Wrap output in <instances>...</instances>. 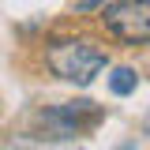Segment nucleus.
I'll use <instances>...</instances> for the list:
<instances>
[{
	"label": "nucleus",
	"mask_w": 150,
	"mask_h": 150,
	"mask_svg": "<svg viewBox=\"0 0 150 150\" xmlns=\"http://www.w3.org/2000/svg\"><path fill=\"white\" fill-rule=\"evenodd\" d=\"M45 64L56 79H68L75 86H90L98 71L109 64V56H105V49H98L83 38H60V41L45 45Z\"/></svg>",
	"instance_id": "nucleus-1"
},
{
	"label": "nucleus",
	"mask_w": 150,
	"mask_h": 150,
	"mask_svg": "<svg viewBox=\"0 0 150 150\" xmlns=\"http://www.w3.org/2000/svg\"><path fill=\"white\" fill-rule=\"evenodd\" d=\"M101 116H105L101 105L79 98V101H64V105H53V109H41L38 112V124L45 128L49 139H75V135H83V131L98 128Z\"/></svg>",
	"instance_id": "nucleus-2"
},
{
	"label": "nucleus",
	"mask_w": 150,
	"mask_h": 150,
	"mask_svg": "<svg viewBox=\"0 0 150 150\" xmlns=\"http://www.w3.org/2000/svg\"><path fill=\"white\" fill-rule=\"evenodd\" d=\"M101 26L124 45L150 41V0H116L101 8Z\"/></svg>",
	"instance_id": "nucleus-3"
},
{
	"label": "nucleus",
	"mask_w": 150,
	"mask_h": 150,
	"mask_svg": "<svg viewBox=\"0 0 150 150\" xmlns=\"http://www.w3.org/2000/svg\"><path fill=\"white\" fill-rule=\"evenodd\" d=\"M135 86H139V75H135V68H112V75H109V90L116 94V98H128V94H135Z\"/></svg>",
	"instance_id": "nucleus-4"
},
{
	"label": "nucleus",
	"mask_w": 150,
	"mask_h": 150,
	"mask_svg": "<svg viewBox=\"0 0 150 150\" xmlns=\"http://www.w3.org/2000/svg\"><path fill=\"white\" fill-rule=\"evenodd\" d=\"M109 4H116V0H79L75 8L79 11H94V8H109Z\"/></svg>",
	"instance_id": "nucleus-5"
},
{
	"label": "nucleus",
	"mask_w": 150,
	"mask_h": 150,
	"mask_svg": "<svg viewBox=\"0 0 150 150\" xmlns=\"http://www.w3.org/2000/svg\"><path fill=\"white\" fill-rule=\"evenodd\" d=\"M116 150H135V146H116Z\"/></svg>",
	"instance_id": "nucleus-6"
}]
</instances>
